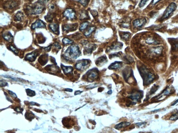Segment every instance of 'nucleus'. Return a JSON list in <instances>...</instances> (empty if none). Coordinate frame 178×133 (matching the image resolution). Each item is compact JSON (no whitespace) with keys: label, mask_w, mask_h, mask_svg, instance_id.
Wrapping results in <instances>:
<instances>
[{"label":"nucleus","mask_w":178,"mask_h":133,"mask_svg":"<svg viewBox=\"0 0 178 133\" xmlns=\"http://www.w3.org/2000/svg\"><path fill=\"white\" fill-rule=\"evenodd\" d=\"M123 46V44L120 42H118L116 44H113L110 47V50H117V49H121Z\"/></svg>","instance_id":"nucleus-26"},{"label":"nucleus","mask_w":178,"mask_h":133,"mask_svg":"<svg viewBox=\"0 0 178 133\" xmlns=\"http://www.w3.org/2000/svg\"><path fill=\"white\" fill-rule=\"evenodd\" d=\"M95 27L94 26L91 27L89 28L84 33V35L86 36V37H89L90 36L91 34L95 30Z\"/></svg>","instance_id":"nucleus-27"},{"label":"nucleus","mask_w":178,"mask_h":133,"mask_svg":"<svg viewBox=\"0 0 178 133\" xmlns=\"http://www.w3.org/2000/svg\"><path fill=\"white\" fill-rule=\"evenodd\" d=\"M45 68L47 71L51 73H54L55 72H59V70H60V68L58 66L54 65H47Z\"/></svg>","instance_id":"nucleus-15"},{"label":"nucleus","mask_w":178,"mask_h":133,"mask_svg":"<svg viewBox=\"0 0 178 133\" xmlns=\"http://www.w3.org/2000/svg\"><path fill=\"white\" fill-rule=\"evenodd\" d=\"M3 36L6 40L8 42H12L13 40V36H12L11 33L9 32H6L5 33H3Z\"/></svg>","instance_id":"nucleus-19"},{"label":"nucleus","mask_w":178,"mask_h":133,"mask_svg":"<svg viewBox=\"0 0 178 133\" xmlns=\"http://www.w3.org/2000/svg\"><path fill=\"white\" fill-rule=\"evenodd\" d=\"M89 24H90V23L89 22H83L81 25L80 28H79V30L81 31H83L84 30H85Z\"/></svg>","instance_id":"nucleus-30"},{"label":"nucleus","mask_w":178,"mask_h":133,"mask_svg":"<svg viewBox=\"0 0 178 133\" xmlns=\"http://www.w3.org/2000/svg\"><path fill=\"white\" fill-rule=\"evenodd\" d=\"M24 18V15L23 13L21 11H19L15 15L14 19L15 21H21L23 20Z\"/></svg>","instance_id":"nucleus-22"},{"label":"nucleus","mask_w":178,"mask_h":133,"mask_svg":"<svg viewBox=\"0 0 178 133\" xmlns=\"http://www.w3.org/2000/svg\"><path fill=\"white\" fill-rule=\"evenodd\" d=\"M63 15L69 20H72L76 17V13L73 9L71 8H67L63 12Z\"/></svg>","instance_id":"nucleus-7"},{"label":"nucleus","mask_w":178,"mask_h":133,"mask_svg":"<svg viewBox=\"0 0 178 133\" xmlns=\"http://www.w3.org/2000/svg\"><path fill=\"white\" fill-rule=\"evenodd\" d=\"M98 85H99L96 83L92 84L87 86L86 88H94L98 86Z\"/></svg>","instance_id":"nucleus-42"},{"label":"nucleus","mask_w":178,"mask_h":133,"mask_svg":"<svg viewBox=\"0 0 178 133\" xmlns=\"http://www.w3.org/2000/svg\"><path fill=\"white\" fill-rule=\"evenodd\" d=\"M61 67L62 70L63 71L65 75L71 74L72 73L73 71V68L71 66H65L63 64H61Z\"/></svg>","instance_id":"nucleus-17"},{"label":"nucleus","mask_w":178,"mask_h":133,"mask_svg":"<svg viewBox=\"0 0 178 133\" xmlns=\"http://www.w3.org/2000/svg\"><path fill=\"white\" fill-rule=\"evenodd\" d=\"M39 54V52L37 50H35L32 52L29 53L26 55L25 57V60L32 62L35 60Z\"/></svg>","instance_id":"nucleus-9"},{"label":"nucleus","mask_w":178,"mask_h":133,"mask_svg":"<svg viewBox=\"0 0 178 133\" xmlns=\"http://www.w3.org/2000/svg\"><path fill=\"white\" fill-rule=\"evenodd\" d=\"M177 103H178V100H176V101H175L174 102V103H173V104H172V106L174 105L175 104H177Z\"/></svg>","instance_id":"nucleus-54"},{"label":"nucleus","mask_w":178,"mask_h":133,"mask_svg":"<svg viewBox=\"0 0 178 133\" xmlns=\"http://www.w3.org/2000/svg\"><path fill=\"white\" fill-rule=\"evenodd\" d=\"M25 116L27 119H32L34 118V114L32 113L31 112H26V114H25Z\"/></svg>","instance_id":"nucleus-33"},{"label":"nucleus","mask_w":178,"mask_h":133,"mask_svg":"<svg viewBox=\"0 0 178 133\" xmlns=\"http://www.w3.org/2000/svg\"><path fill=\"white\" fill-rule=\"evenodd\" d=\"M45 27H46V25L43 23V21L38 19L32 24L31 28L32 30H35L37 28H44Z\"/></svg>","instance_id":"nucleus-12"},{"label":"nucleus","mask_w":178,"mask_h":133,"mask_svg":"<svg viewBox=\"0 0 178 133\" xmlns=\"http://www.w3.org/2000/svg\"><path fill=\"white\" fill-rule=\"evenodd\" d=\"M112 92H112V90H109V91H108L107 93H108V94H112Z\"/></svg>","instance_id":"nucleus-55"},{"label":"nucleus","mask_w":178,"mask_h":133,"mask_svg":"<svg viewBox=\"0 0 178 133\" xmlns=\"http://www.w3.org/2000/svg\"><path fill=\"white\" fill-rule=\"evenodd\" d=\"M130 36V33L129 32H124L123 33L121 34V37L124 40L127 41L128 40L129 36Z\"/></svg>","instance_id":"nucleus-31"},{"label":"nucleus","mask_w":178,"mask_h":133,"mask_svg":"<svg viewBox=\"0 0 178 133\" xmlns=\"http://www.w3.org/2000/svg\"><path fill=\"white\" fill-rule=\"evenodd\" d=\"M52 46V45H51L48 46V47H46V48H44V50H45V51H50V50H51Z\"/></svg>","instance_id":"nucleus-50"},{"label":"nucleus","mask_w":178,"mask_h":133,"mask_svg":"<svg viewBox=\"0 0 178 133\" xmlns=\"http://www.w3.org/2000/svg\"><path fill=\"white\" fill-rule=\"evenodd\" d=\"M149 0H141L139 4V6L140 8H142L147 3Z\"/></svg>","instance_id":"nucleus-40"},{"label":"nucleus","mask_w":178,"mask_h":133,"mask_svg":"<svg viewBox=\"0 0 178 133\" xmlns=\"http://www.w3.org/2000/svg\"><path fill=\"white\" fill-rule=\"evenodd\" d=\"M90 64V61L88 59H83L78 61L75 65L77 70L82 71L87 68Z\"/></svg>","instance_id":"nucleus-5"},{"label":"nucleus","mask_w":178,"mask_h":133,"mask_svg":"<svg viewBox=\"0 0 178 133\" xmlns=\"http://www.w3.org/2000/svg\"><path fill=\"white\" fill-rule=\"evenodd\" d=\"M44 5L41 4L38 2L32 5L28 6L26 9V12L31 15H37L41 14L44 10Z\"/></svg>","instance_id":"nucleus-3"},{"label":"nucleus","mask_w":178,"mask_h":133,"mask_svg":"<svg viewBox=\"0 0 178 133\" xmlns=\"http://www.w3.org/2000/svg\"><path fill=\"white\" fill-rule=\"evenodd\" d=\"M49 1V0H38V2L41 4L44 5V4L47 3Z\"/></svg>","instance_id":"nucleus-43"},{"label":"nucleus","mask_w":178,"mask_h":133,"mask_svg":"<svg viewBox=\"0 0 178 133\" xmlns=\"http://www.w3.org/2000/svg\"><path fill=\"white\" fill-rule=\"evenodd\" d=\"M39 35H37V39L38 40V41L39 43H40L41 42V43H44V41L45 40L44 39V37H43V36H42V34H38Z\"/></svg>","instance_id":"nucleus-35"},{"label":"nucleus","mask_w":178,"mask_h":133,"mask_svg":"<svg viewBox=\"0 0 178 133\" xmlns=\"http://www.w3.org/2000/svg\"><path fill=\"white\" fill-rule=\"evenodd\" d=\"M122 62L120 61H115L110 64L109 68L110 69H119L121 67Z\"/></svg>","instance_id":"nucleus-16"},{"label":"nucleus","mask_w":178,"mask_h":133,"mask_svg":"<svg viewBox=\"0 0 178 133\" xmlns=\"http://www.w3.org/2000/svg\"><path fill=\"white\" fill-rule=\"evenodd\" d=\"M38 61L41 65H45L48 62V55L46 54L42 55L39 58Z\"/></svg>","instance_id":"nucleus-18"},{"label":"nucleus","mask_w":178,"mask_h":133,"mask_svg":"<svg viewBox=\"0 0 178 133\" xmlns=\"http://www.w3.org/2000/svg\"><path fill=\"white\" fill-rule=\"evenodd\" d=\"M130 125V122H122L119 123L115 126V128L117 129H119L124 127H126L129 126Z\"/></svg>","instance_id":"nucleus-21"},{"label":"nucleus","mask_w":178,"mask_h":133,"mask_svg":"<svg viewBox=\"0 0 178 133\" xmlns=\"http://www.w3.org/2000/svg\"><path fill=\"white\" fill-rule=\"evenodd\" d=\"M107 58L105 56H102L97 59L96 61V64L98 66H102L107 62Z\"/></svg>","instance_id":"nucleus-13"},{"label":"nucleus","mask_w":178,"mask_h":133,"mask_svg":"<svg viewBox=\"0 0 178 133\" xmlns=\"http://www.w3.org/2000/svg\"><path fill=\"white\" fill-rule=\"evenodd\" d=\"M139 70L141 76L143 78L144 85H148L153 81L155 78L154 75L151 73L145 66H141Z\"/></svg>","instance_id":"nucleus-2"},{"label":"nucleus","mask_w":178,"mask_h":133,"mask_svg":"<svg viewBox=\"0 0 178 133\" xmlns=\"http://www.w3.org/2000/svg\"><path fill=\"white\" fill-rule=\"evenodd\" d=\"M89 16L88 12L86 10H83L80 14V19L81 20H85L88 19Z\"/></svg>","instance_id":"nucleus-24"},{"label":"nucleus","mask_w":178,"mask_h":133,"mask_svg":"<svg viewBox=\"0 0 178 133\" xmlns=\"http://www.w3.org/2000/svg\"><path fill=\"white\" fill-rule=\"evenodd\" d=\"M82 44L84 46V54L85 55H90L96 48L95 44H90L87 41H83Z\"/></svg>","instance_id":"nucleus-4"},{"label":"nucleus","mask_w":178,"mask_h":133,"mask_svg":"<svg viewBox=\"0 0 178 133\" xmlns=\"http://www.w3.org/2000/svg\"><path fill=\"white\" fill-rule=\"evenodd\" d=\"M170 91H169L168 89H166L165 90H164L163 92H162V94L158 96V97H157V99H158V100H162L163 99V97H165V96H167L169 94H170Z\"/></svg>","instance_id":"nucleus-23"},{"label":"nucleus","mask_w":178,"mask_h":133,"mask_svg":"<svg viewBox=\"0 0 178 133\" xmlns=\"http://www.w3.org/2000/svg\"><path fill=\"white\" fill-rule=\"evenodd\" d=\"M81 52L78 46L73 44L69 46L65 52L64 57L68 60L77 59L80 56Z\"/></svg>","instance_id":"nucleus-1"},{"label":"nucleus","mask_w":178,"mask_h":133,"mask_svg":"<svg viewBox=\"0 0 178 133\" xmlns=\"http://www.w3.org/2000/svg\"><path fill=\"white\" fill-rule=\"evenodd\" d=\"M29 1H31V0H29Z\"/></svg>","instance_id":"nucleus-56"},{"label":"nucleus","mask_w":178,"mask_h":133,"mask_svg":"<svg viewBox=\"0 0 178 133\" xmlns=\"http://www.w3.org/2000/svg\"><path fill=\"white\" fill-rule=\"evenodd\" d=\"M142 97V94L141 92H138L135 94H132L129 96V98L134 101H138L141 99Z\"/></svg>","instance_id":"nucleus-20"},{"label":"nucleus","mask_w":178,"mask_h":133,"mask_svg":"<svg viewBox=\"0 0 178 133\" xmlns=\"http://www.w3.org/2000/svg\"><path fill=\"white\" fill-rule=\"evenodd\" d=\"M146 123H137V125L138 126H142V125L146 124Z\"/></svg>","instance_id":"nucleus-53"},{"label":"nucleus","mask_w":178,"mask_h":133,"mask_svg":"<svg viewBox=\"0 0 178 133\" xmlns=\"http://www.w3.org/2000/svg\"><path fill=\"white\" fill-rule=\"evenodd\" d=\"M146 42L149 44H157L159 43L158 41L152 38H149L146 39Z\"/></svg>","instance_id":"nucleus-28"},{"label":"nucleus","mask_w":178,"mask_h":133,"mask_svg":"<svg viewBox=\"0 0 178 133\" xmlns=\"http://www.w3.org/2000/svg\"><path fill=\"white\" fill-rule=\"evenodd\" d=\"M176 8L177 5L175 3H171L164 11L163 16L161 18L162 20L168 18L172 12L176 10Z\"/></svg>","instance_id":"nucleus-6"},{"label":"nucleus","mask_w":178,"mask_h":133,"mask_svg":"<svg viewBox=\"0 0 178 133\" xmlns=\"http://www.w3.org/2000/svg\"><path fill=\"white\" fill-rule=\"evenodd\" d=\"M8 85L7 83L5 82L1 81V86H5Z\"/></svg>","instance_id":"nucleus-45"},{"label":"nucleus","mask_w":178,"mask_h":133,"mask_svg":"<svg viewBox=\"0 0 178 133\" xmlns=\"http://www.w3.org/2000/svg\"><path fill=\"white\" fill-rule=\"evenodd\" d=\"M158 87V86H156V85H154V86L150 90V94H151L150 95H152V94L154 93L157 90Z\"/></svg>","instance_id":"nucleus-41"},{"label":"nucleus","mask_w":178,"mask_h":133,"mask_svg":"<svg viewBox=\"0 0 178 133\" xmlns=\"http://www.w3.org/2000/svg\"><path fill=\"white\" fill-rule=\"evenodd\" d=\"M82 92L83 91H80V90H77V91H75V92H74V95H75L81 94Z\"/></svg>","instance_id":"nucleus-51"},{"label":"nucleus","mask_w":178,"mask_h":133,"mask_svg":"<svg viewBox=\"0 0 178 133\" xmlns=\"http://www.w3.org/2000/svg\"><path fill=\"white\" fill-rule=\"evenodd\" d=\"M44 19L47 22H52L53 21L54 16L53 14L48 13L46 16L44 17Z\"/></svg>","instance_id":"nucleus-29"},{"label":"nucleus","mask_w":178,"mask_h":133,"mask_svg":"<svg viewBox=\"0 0 178 133\" xmlns=\"http://www.w3.org/2000/svg\"><path fill=\"white\" fill-rule=\"evenodd\" d=\"M26 92L28 96L32 97V96H34L35 95V91L31 90L29 89H26Z\"/></svg>","instance_id":"nucleus-34"},{"label":"nucleus","mask_w":178,"mask_h":133,"mask_svg":"<svg viewBox=\"0 0 178 133\" xmlns=\"http://www.w3.org/2000/svg\"><path fill=\"white\" fill-rule=\"evenodd\" d=\"M64 90L65 91H69V92H72V91H73L72 89L69 88L65 89Z\"/></svg>","instance_id":"nucleus-52"},{"label":"nucleus","mask_w":178,"mask_h":133,"mask_svg":"<svg viewBox=\"0 0 178 133\" xmlns=\"http://www.w3.org/2000/svg\"><path fill=\"white\" fill-rule=\"evenodd\" d=\"M62 42L63 44H71L73 42V41L70 40L69 38H67V37H65V38H63L62 40Z\"/></svg>","instance_id":"nucleus-37"},{"label":"nucleus","mask_w":178,"mask_h":133,"mask_svg":"<svg viewBox=\"0 0 178 133\" xmlns=\"http://www.w3.org/2000/svg\"><path fill=\"white\" fill-rule=\"evenodd\" d=\"M78 26V24L77 23L67 24L63 25V29L64 31L67 32L73 31L77 29Z\"/></svg>","instance_id":"nucleus-10"},{"label":"nucleus","mask_w":178,"mask_h":133,"mask_svg":"<svg viewBox=\"0 0 178 133\" xmlns=\"http://www.w3.org/2000/svg\"><path fill=\"white\" fill-rule=\"evenodd\" d=\"M9 49L10 50L13 52L16 55H17L19 54V51H18V50L15 47L12 46V45L9 46Z\"/></svg>","instance_id":"nucleus-36"},{"label":"nucleus","mask_w":178,"mask_h":133,"mask_svg":"<svg viewBox=\"0 0 178 133\" xmlns=\"http://www.w3.org/2000/svg\"><path fill=\"white\" fill-rule=\"evenodd\" d=\"M90 1V0H79V2L84 6H86Z\"/></svg>","instance_id":"nucleus-39"},{"label":"nucleus","mask_w":178,"mask_h":133,"mask_svg":"<svg viewBox=\"0 0 178 133\" xmlns=\"http://www.w3.org/2000/svg\"><path fill=\"white\" fill-rule=\"evenodd\" d=\"M170 119L172 121H175L178 119V112L172 115L170 117Z\"/></svg>","instance_id":"nucleus-38"},{"label":"nucleus","mask_w":178,"mask_h":133,"mask_svg":"<svg viewBox=\"0 0 178 133\" xmlns=\"http://www.w3.org/2000/svg\"><path fill=\"white\" fill-rule=\"evenodd\" d=\"M14 110H15L17 112L19 113L22 112L23 111V109H21V108L19 107L16 108Z\"/></svg>","instance_id":"nucleus-44"},{"label":"nucleus","mask_w":178,"mask_h":133,"mask_svg":"<svg viewBox=\"0 0 178 133\" xmlns=\"http://www.w3.org/2000/svg\"><path fill=\"white\" fill-rule=\"evenodd\" d=\"M163 48L161 47H156V48H153L152 49V51L157 54H161L162 50Z\"/></svg>","instance_id":"nucleus-32"},{"label":"nucleus","mask_w":178,"mask_h":133,"mask_svg":"<svg viewBox=\"0 0 178 133\" xmlns=\"http://www.w3.org/2000/svg\"><path fill=\"white\" fill-rule=\"evenodd\" d=\"M55 9V6L54 5V4L51 5L50 6V7H49V9H50V10H53Z\"/></svg>","instance_id":"nucleus-49"},{"label":"nucleus","mask_w":178,"mask_h":133,"mask_svg":"<svg viewBox=\"0 0 178 133\" xmlns=\"http://www.w3.org/2000/svg\"><path fill=\"white\" fill-rule=\"evenodd\" d=\"M49 28L55 34H59V27L58 25L56 24H51L49 25Z\"/></svg>","instance_id":"nucleus-14"},{"label":"nucleus","mask_w":178,"mask_h":133,"mask_svg":"<svg viewBox=\"0 0 178 133\" xmlns=\"http://www.w3.org/2000/svg\"><path fill=\"white\" fill-rule=\"evenodd\" d=\"M147 23V20L144 18L136 19L132 22L133 26L135 28L142 27Z\"/></svg>","instance_id":"nucleus-11"},{"label":"nucleus","mask_w":178,"mask_h":133,"mask_svg":"<svg viewBox=\"0 0 178 133\" xmlns=\"http://www.w3.org/2000/svg\"><path fill=\"white\" fill-rule=\"evenodd\" d=\"M9 93L10 94V95L14 97H17V95H16V94H15L14 92H12V91H9Z\"/></svg>","instance_id":"nucleus-46"},{"label":"nucleus","mask_w":178,"mask_h":133,"mask_svg":"<svg viewBox=\"0 0 178 133\" xmlns=\"http://www.w3.org/2000/svg\"><path fill=\"white\" fill-rule=\"evenodd\" d=\"M96 69H92L90 70L87 73V76L88 80L90 82L91 81H94V79H96L98 76V73Z\"/></svg>","instance_id":"nucleus-8"},{"label":"nucleus","mask_w":178,"mask_h":133,"mask_svg":"<svg viewBox=\"0 0 178 133\" xmlns=\"http://www.w3.org/2000/svg\"><path fill=\"white\" fill-rule=\"evenodd\" d=\"M54 45V47H55L56 48H58V49H60L61 48L59 44V43H58V42L55 43Z\"/></svg>","instance_id":"nucleus-48"},{"label":"nucleus","mask_w":178,"mask_h":133,"mask_svg":"<svg viewBox=\"0 0 178 133\" xmlns=\"http://www.w3.org/2000/svg\"><path fill=\"white\" fill-rule=\"evenodd\" d=\"M161 0H152V5H154L159 2Z\"/></svg>","instance_id":"nucleus-47"},{"label":"nucleus","mask_w":178,"mask_h":133,"mask_svg":"<svg viewBox=\"0 0 178 133\" xmlns=\"http://www.w3.org/2000/svg\"><path fill=\"white\" fill-rule=\"evenodd\" d=\"M171 45L172 46V50H173L178 51V40L176 39H173L171 41Z\"/></svg>","instance_id":"nucleus-25"}]
</instances>
